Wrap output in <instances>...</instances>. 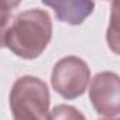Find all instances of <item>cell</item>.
<instances>
[{
	"label": "cell",
	"instance_id": "obj_1",
	"mask_svg": "<svg viewBox=\"0 0 120 120\" xmlns=\"http://www.w3.org/2000/svg\"><path fill=\"white\" fill-rule=\"evenodd\" d=\"M52 37V21L47 11L30 9L16 16L2 30V44L23 59L38 58Z\"/></svg>",
	"mask_w": 120,
	"mask_h": 120
},
{
	"label": "cell",
	"instance_id": "obj_8",
	"mask_svg": "<svg viewBox=\"0 0 120 120\" xmlns=\"http://www.w3.org/2000/svg\"><path fill=\"white\" fill-rule=\"evenodd\" d=\"M107 120H120V119H107Z\"/></svg>",
	"mask_w": 120,
	"mask_h": 120
},
{
	"label": "cell",
	"instance_id": "obj_4",
	"mask_svg": "<svg viewBox=\"0 0 120 120\" xmlns=\"http://www.w3.org/2000/svg\"><path fill=\"white\" fill-rule=\"evenodd\" d=\"M89 99L100 116H117L120 113V76L109 71L98 74L90 82Z\"/></svg>",
	"mask_w": 120,
	"mask_h": 120
},
{
	"label": "cell",
	"instance_id": "obj_5",
	"mask_svg": "<svg viewBox=\"0 0 120 120\" xmlns=\"http://www.w3.org/2000/svg\"><path fill=\"white\" fill-rule=\"evenodd\" d=\"M42 3L51 7L59 21H64L71 26L82 24L86 17H89L95 9L93 2H85V0H42Z\"/></svg>",
	"mask_w": 120,
	"mask_h": 120
},
{
	"label": "cell",
	"instance_id": "obj_6",
	"mask_svg": "<svg viewBox=\"0 0 120 120\" xmlns=\"http://www.w3.org/2000/svg\"><path fill=\"white\" fill-rule=\"evenodd\" d=\"M106 41L110 51L120 55V2L110 4V21L106 31Z\"/></svg>",
	"mask_w": 120,
	"mask_h": 120
},
{
	"label": "cell",
	"instance_id": "obj_2",
	"mask_svg": "<svg viewBox=\"0 0 120 120\" xmlns=\"http://www.w3.org/2000/svg\"><path fill=\"white\" fill-rule=\"evenodd\" d=\"M9 99L14 120H49V90L41 79L30 75L19 78Z\"/></svg>",
	"mask_w": 120,
	"mask_h": 120
},
{
	"label": "cell",
	"instance_id": "obj_7",
	"mask_svg": "<svg viewBox=\"0 0 120 120\" xmlns=\"http://www.w3.org/2000/svg\"><path fill=\"white\" fill-rule=\"evenodd\" d=\"M49 120H86V119L74 106H69V105H58L49 113Z\"/></svg>",
	"mask_w": 120,
	"mask_h": 120
},
{
	"label": "cell",
	"instance_id": "obj_3",
	"mask_svg": "<svg viewBox=\"0 0 120 120\" xmlns=\"http://www.w3.org/2000/svg\"><path fill=\"white\" fill-rule=\"evenodd\" d=\"M90 81V69L83 59L65 56L54 65L51 83L58 95L64 99H76L83 95Z\"/></svg>",
	"mask_w": 120,
	"mask_h": 120
}]
</instances>
